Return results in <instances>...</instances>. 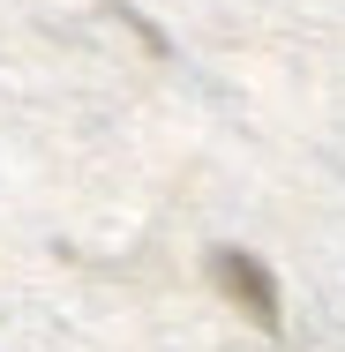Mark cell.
<instances>
[{"label":"cell","mask_w":345,"mask_h":352,"mask_svg":"<svg viewBox=\"0 0 345 352\" xmlns=\"http://www.w3.org/2000/svg\"><path fill=\"white\" fill-rule=\"evenodd\" d=\"M210 285L233 300V315H248L263 338H278V322H285V315H278V278L248 248H218V255H210Z\"/></svg>","instance_id":"6da1fadb"}]
</instances>
